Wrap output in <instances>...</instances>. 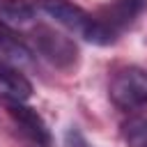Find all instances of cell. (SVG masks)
Here are the masks:
<instances>
[{
	"label": "cell",
	"mask_w": 147,
	"mask_h": 147,
	"mask_svg": "<svg viewBox=\"0 0 147 147\" xmlns=\"http://www.w3.org/2000/svg\"><path fill=\"white\" fill-rule=\"evenodd\" d=\"M39 9L48 18H53L57 25H62L64 30L87 39L92 30V14H87L78 5H71L67 0H39Z\"/></svg>",
	"instance_id": "cell-5"
},
{
	"label": "cell",
	"mask_w": 147,
	"mask_h": 147,
	"mask_svg": "<svg viewBox=\"0 0 147 147\" xmlns=\"http://www.w3.org/2000/svg\"><path fill=\"white\" fill-rule=\"evenodd\" d=\"M7 113L25 147H53L51 131L34 108L25 103H7Z\"/></svg>",
	"instance_id": "cell-4"
},
{
	"label": "cell",
	"mask_w": 147,
	"mask_h": 147,
	"mask_svg": "<svg viewBox=\"0 0 147 147\" xmlns=\"http://www.w3.org/2000/svg\"><path fill=\"white\" fill-rule=\"evenodd\" d=\"M37 23V7L28 0H0V28L18 32Z\"/></svg>",
	"instance_id": "cell-7"
},
{
	"label": "cell",
	"mask_w": 147,
	"mask_h": 147,
	"mask_svg": "<svg viewBox=\"0 0 147 147\" xmlns=\"http://www.w3.org/2000/svg\"><path fill=\"white\" fill-rule=\"evenodd\" d=\"M145 9L147 0H110L96 14H92V30L87 34V41L99 46L115 44L117 37L129 30Z\"/></svg>",
	"instance_id": "cell-1"
},
{
	"label": "cell",
	"mask_w": 147,
	"mask_h": 147,
	"mask_svg": "<svg viewBox=\"0 0 147 147\" xmlns=\"http://www.w3.org/2000/svg\"><path fill=\"white\" fill-rule=\"evenodd\" d=\"M32 96V83L25 74L11 64L0 62V101L5 103H25Z\"/></svg>",
	"instance_id": "cell-6"
},
{
	"label": "cell",
	"mask_w": 147,
	"mask_h": 147,
	"mask_svg": "<svg viewBox=\"0 0 147 147\" xmlns=\"http://www.w3.org/2000/svg\"><path fill=\"white\" fill-rule=\"evenodd\" d=\"M64 147H90V142L85 140V136L78 129H69L64 133Z\"/></svg>",
	"instance_id": "cell-10"
},
{
	"label": "cell",
	"mask_w": 147,
	"mask_h": 147,
	"mask_svg": "<svg viewBox=\"0 0 147 147\" xmlns=\"http://www.w3.org/2000/svg\"><path fill=\"white\" fill-rule=\"evenodd\" d=\"M110 101L124 113H138L147 108V69L126 67L119 69L108 85Z\"/></svg>",
	"instance_id": "cell-3"
},
{
	"label": "cell",
	"mask_w": 147,
	"mask_h": 147,
	"mask_svg": "<svg viewBox=\"0 0 147 147\" xmlns=\"http://www.w3.org/2000/svg\"><path fill=\"white\" fill-rule=\"evenodd\" d=\"M30 41H32V53L41 55L46 62H51L57 69H74L78 62V46L62 32H57L51 25L34 23L30 28Z\"/></svg>",
	"instance_id": "cell-2"
},
{
	"label": "cell",
	"mask_w": 147,
	"mask_h": 147,
	"mask_svg": "<svg viewBox=\"0 0 147 147\" xmlns=\"http://www.w3.org/2000/svg\"><path fill=\"white\" fill-rule=\"evenodd\" d=\"M122 138L129 147H147V117H131L122 124Z\"/></svg>",
	"instance_id": "cell-9"
},
{
	"label": "cell",
	"mask_w": 147,
	"mask_h": 147,
	"mask_svg": "<svg viewBox=\"0 0 147 147\" xmlns=\"http://www.w3.org/2000/svg\"><path fill=\"white\" fill-rule=\"evenodd\" d=\"M32 55H34L32 48L23 39H18L16 32L0 28V62L21 69V67L32 64Z\"/></svg>",
	"instance_id": "cell-8"
}]
</instances>
